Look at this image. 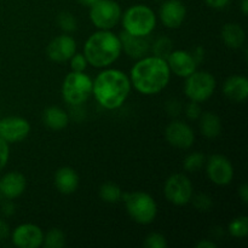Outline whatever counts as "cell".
<instances>
[{
	"instance_id": "1",
	"label": "cell",
	"mask_w": 248,
	"mask_h": 248,
	"mask_svg": "<svg viewBox=\"0 0 248 248\" xmlns=\"http://www.w3.org/2000/svg\"><path fill=\"white\" fill-rule=\"evenodd\" d=\"M170 78L171 70L166 60L154 55L140 58L130 73L131 86L145 96L161 92L169 85Z\"/></svg>"
},
{
	"instance_id": "2",
	"label": "cell",
	"mask_w": 248,
	"mask_h": 248,
	"mask_svg": "<svg viewBox=\"0 0 248 248\" xmlns=\"http://www.w3.org/2000/svg\"><path fill=\"white\" fill-rule=\"evenodd\" d=\"M131 92V81L120 69H104L93 80L92 94L101 107L107 110L119 109Z\"/></svg>"
},
{
	"instance_id": "3",
	"label": "cell",
	"mask_w": 248,
	"mask_h": 248,
	"mask_svg": "<svg viewBox=\"0 0 248 248\" xmlns=\"http://www.w3.org/2000/svg\"><path fill=\"white\" fill-rule=\"evenodd\" d=\"M121 41L119 35L110 31H98L91 34L84 45V55L87 63L94 68H108L121 55Z\"/></svg>"
},
{
	"instance_id": "4",
	"label": "cell",
	"mask_w": 248,
	"mask_h": 248,
	"mask_svg": "<svg viewBox=\"0 0 248 248\" xmlns=\"http://www.w3.org/2000/svg\"><path fill=\"white\" fill-rule=\"evenodd\" d=\"M126 211L133 222L140 225L152 224L157 216V205L152 195L145 191L123 194Z\"/></svg>"
},
{
	"instance_id": "5",
	"label": "cell",
	"mask_w": 248,
	"mask_h": 248,
	"mask_svg": "<svg viewBox=\"0 0 248 248\" xmlns=\"http://www.w3.org/2000/svg\"><path fill=\"white\" fill-rule=\"evenodd\" d=\"M124 31L137 36H148L156 27L155 12L147 5H133L121 15Z\"/></svg>"
},
{
	"instance_id": "6",
	"label": "cell",
	"mask_w": 248,
	"mask_h": 248,
	"mask_svg": "<svg viewBox=\"0 0 248 248\" xmlns=\"http://www.w3.org/2000/svg\"><path fill=\"white\" fill-rule=\"evenodd\" d=\"M93 80L84 72H70L63 80L62 96L70 106H82L92 94Z\"/></svg>"
},
{
	"instance_id": "7",
	"label": "cell",
	"mask_w": 248,
	"mask_h": 248,
	"mask_svg": "<svg viewBox=\"0 0 248 248\" xmlns=\"http://www.w3.org/2000/svg\"><path fill=\"white\" fill-rule=\"evenodd\" d=\"M216 87L217 82L211 73L196 69L193 74L186 78L184 93L190 101L202 103L213 96Z\"/></svg>"
},
{
	"instance_id": "8",
	"label": "cell",
	"mask_w": 248,
	"mask_h": 248,
	"mask_svg": "<svg viewBox=\"0 0 248 248\" xmlns=\"http://www.w3.org/2000/svg\"><path fill=\"white\" fill-rule=\"evenodd\" d=\"M90 19L97 29L110 31L121 19V7L115 0H99L90 6Z\"/></svg>"
},
{
	"instance_id": "9",
	"label": "cell",
	"mask_w": 248,
	"mask_h": 248,
	"mask_svg": "<svg viewBox=\"0 0 248 248\" xmlns=\"http://www.w3.org/2000/svg\"><path fill=\"white\" fill-rule=\"evenodd\" d=\"M164 194L167 201L174 206H186L194 195L193 183L186 174L174 173L165 182Z\"/></svg>"
},
{
	"instance_id": "10",
	"label": "cell",
	"mask_w": 248,
	"mask_h": 248,
	"mask_svg": "<svg viewBox=\"0 0 248 248\" xmlns=\"http://www.w3.org/2000/svg\"><path fill=\"white\" fill-rule=\"evenodd\" d=\"M206 173L213 184L225 186L234 178V166L227 156L220 154L211 155L205 162Z\"/></svg>"
},
{
	"instance_id": "11",
	"label": "cell",
	"mask_w": 248,
	"mask_h": 248,
	"mask_svg": "<svg viewBox=\"0 0 248 248\" xmlns=\"http://www.w3.org/2000/svg\"><path fill=\"white\" fill-rule=\"evenodd\" d=\"M14 246L18 248H39L43 246L44 232L39 225L23 223L15 228L10 234Z\"/></svg>"
},
{
	"instance_id": "12",
	"label": "cell",
	"mask_w": 248,
	"mask_h": 248,
	"mask_svg": "<svg viewBox=\"0 0 248 248\" xmlns=\"http://www.w3.org/2000/svg\"><path fill=\"white\" fill-rule=\"evenodd\" d=\"M31 133V124L21 116H7L0 119V137L9 144L26 140Z\"/></svg>"
},
{
	"instance_id": "13",
	"label": "cell",
	"mask_w": 248,
	"mask_h": 248,
	"mask_svg": "<svg viewBox=\"0 0 248 248\" xmlns=\"http://www.w3.org/2000/svg\"><path fill=\"white\" fill-rule=\"evenodd\" d=\"M165 138L172 147L178 149H189L195 142V133L189 124L174 120L165 128Z\"/></svg>"
},
{
	"instance_id": "14",
	"label": "cell",
	"mask_w": 248,
	"mask_h": 248,
	"mask_svg": "<svg viewBox=\"0 0 248 248\" xmlns=\"http://www.w3.org/2000/svg\"><path fill=\"white\" fill-rule=\"evenodd\" d=\"M75 52H77V41L67 33L53 38L46 48L48 58L56 63L67 62Z\"/></svg>"
},
{
	"instance_id": "15",
	"label": "cell",
	"mask_w": 248,
	"mask_h": 248,
	"mask_svg": "<svg viewBox=\"0 0 248 248\" xmlns=\"http://www.w3.org/2000/svg\"><path fill=\"white\" fill-rule=\"evenodd\" d=\"M159 16L166 28L177 29L186 19V7L181 0H166L160 7Z\"/></svg>"
},
{
	"instance_id": "16",
	"label": "cell",
	"mask_w": 248,
	"mask_h": 248,
	"mask_svg": "<svg viewBox=\"0 0 248 248\" xmlns=\"http://www.w3.org/2000/svg\"><path fill=\"white\" fill-rule=\"evenodd\" d=\"M166 62L173 74L184 79L193 74L198 68V63L194 60L191 52L186 50H173L166 58Z\"/></svg>"
},
{
	"instance_id": "17",
	"label": "cell",
	"mask_w": 248,
	"mask_h": 248,
	"mask_svg": "<svg viewBox=\"0 0 248 248\" xmlns=\"http://www.w3.org/2000/svg\"><path fill=\"white\" fill-rule=\"evenodd\" d=\"M27 188V179L21 172L12 171L0 178V195L6 200L19 198Z\"/></svg>"
},
{
	"instance_id": "18",
	"label": "cell",
	"mask_w": 248,
	"mask_h": 248,
	"mask_svg": "<svg viewBox=\"0 0 248 248\" xmlns=\"http://www.w3.org/2000/svg\"><path fill=\"white\" fill-rule=\"evenodd\" d=\"M120 41L121 47L125 51L126 55L131 58H140L144 57L148 55L150 51V41L148 36H137L131 35V34L126 33V31H121L120 34Z\"/></svg>"
},
{
	"instance_id": "19",
	"label": "cell",
	"mask_w": 248,
	"mask_h": 248,
	"mask_svg": "<svg viewBox=\"0 0 248 248\" xmlns=\"http://www.w3.org/2000/svg\"><path fill=\"white\" fill-rule=\"evenodd\" d=\"M223 93L235 103H242L248 97V80L242 75H232L223 84Z\"/></svg>"
},
{
	"instance_id": "20",
	"label": "cell",
	"mask_w": 248,
	"mask_h": 248,
	"mask_svg": "<svg viewBox=\"0 0 248 248\" xmlns=\"http://www.w3.org/2000/svg\"><path fill=\"white\" fill-rule=\"evenodd\" d=\"M80 178L77 171L72 167L63 166L55 173V186L63 195H70L75 193L79 186Z\"/></svg>"
},
{
	"instance_id": "21",
	"label": "cell",
	"mask_w": 248,
	"mask_h": 248,
	"mask_svg": "<svg viewBox=\"0 0 248 248\" xmlns=\"http://www.w3.org/2000/svg\"><path fill=\"white\" fill-rule=\"evenodd\" d=\"M199 127L203 137L208 140L217 138L222 133V119L213 111L202 113L199 118Z\"/></svg>"
},
{
	"instance_id": "22",
	"label": "cell",
	"mask_w": 248,
	"mask_h": 248,
	"mask_svg": "<svg viewBox=\"0 0 248 248\" xmlns=\"http://www.w3.org/2000/svg\"><path fill=\"white\" fill-rule=\"evenodd\" d=\"M222 40L228 47L241 48L246 41V33L239 23H227L223 26L220 31Z\"/></svg>"
},
{
	"instance_id": "23",
	"label": "cell",
	"mask_w": 248,
	"mask_h": 248,
	"mask_svg": "<svg viewBox=\"0 0 248 248\" xmlns=\"http://www.w3.org/2000/svg\"><path fill=\"white\" fill-rule=\"evenodd\" d=\"M43 121L51 130L61 131L69 124V115L60 107H48L44 110Z\"/></svg>"
},
{
	"instance_id": "24",
	"label": "cell",
	"mask_w": 248,
	"mask_h": 248,
	"mask_svg": "<svg viewBox=\"0 0 248 248\" xmlns=\"http://www.w3.org/2000/svg\"><path fill=\"white\" fill-rule=\"evenodd\" d=\"M123 190L118 184L106 182L99 186V198L107 203H118L123 200Z\"/></svg>"
},
{
	"instance_id": "25",
	"label": "cell",
	"mask_w": 248,
	"mask_h": 248,
	"mask_svg": "<svg viewBox=\"0 0 248 248\" xmlns=\"http://www.w3.org/2000/svg\"><path fill=\"white\" fill-rule=\"evenodd\" d=\"M43 246L46 248H62L65 246V234L60 228H52L44 234Z\"/></svg>"
},
{
	"instance_id": "26",
	"label": "cell",
	"mask_w": 248,
	"mask_h": 248,
	"mask_svg": "<svg viewBox=\"0 0 248 248\" xmlns=\"http://www.w3.org/2000/svg\"><path fill=\"white\" fill-rule=\"evenodd\" d=\"M228 232L235 239H245L248 235V218L247 216H240L234 218L228 225Z\"/></svg>"
},
{
	"instance_id": "27",
	"label": "cell",
	"mask_w": 248,
	"mask_h": 248,
	"mask_svg": "<svg viewBox=\"0 0 248 248\" xmlns=\"http://www.w3.org/2000/svg\"><path fill=\"white\" fill-rule=\"evenodd\" d=\"M150 50H152L153 55L154 56L166 60L170 56V53L173 51V41L170 38H167V36H161V38L157 39V40L150 46Z\"/></svg>"
},
{
	"instance_id": "28",
	"label": "cell",
	"mask_w": 248,
	"mask_h": 248,
	"mask_svg": "<svg viewBox=\"0 0 248 248\" xmlns=\"http://www.w3.org/2000/svg\"><path fill=\"white\" fill-rule=\"evenodd\" d=\"M205 162H206V156L202 154V153L194 152L186 155L183 162V167L186 172L194 173V172L202 169V167L205 166Z\"/></svg>"
},
{
	"instance_id": "29",
	"label": "cell",
	"mask_w": 248,
	"mask_h": 248,
	"mask_svg": "<svg viewBox=\"0 0 248 248\" xmlns=\"http://www.w3.org/2000/svg\"><path fill=\"white\" fill-rule=\"evenodd\" d=\"M57 23L64 33H73L78 29V21L74 15L68 11H62L57 16Z\"/></svg>"
},
{
	"instance_id": "30",
	"label": "cell",
	"mask_w": 248,
	"mask_h": 248,
	"mask_svg": "<svg viewBox=\"0 0 248 248\" xmlns=\"http://www.w3.org/2000/svg\"><path fill=\"white\" fill-rule=\"evenodd\" d=\"M190 202H193L194 207L198 211H200V212H208V211L212 210L213 207L212 198L205 193L196 194L195 196L193 195Z\"/></svg>"
},
{
	"instance_id": "31",
	"label": "cell",
	"mask_w": 248,
	"mask_h": 248,
	"mask_svg": "<svg viewBox=\"0 0 248 248\" xmlns=\"http://www.w3.org/2000/svg\"><path fill=\"white\" fill-rule=\"evenodd\" d=\"M145 248H166L167 240L160 232H150L144 240Z\"/></svg>"
},
{
	"instance_id": "32",
	"label": "cell",
	"mask_w": 248,
	"mask_h": 248,
	"mask_svg": "<svg viewBox=\"0 0 248 248\" xmlns=\"http://www.w3.org/2000/svg\"><path fill=\"white\" fill-rule=\"evenodd\" d=\"M70 68H72L73 72H85L89 65L87 63L86 57H85L84 53H77L70 57Z\"/></svg>"
},
{
	"instance_id": "33",
	"label": "cell",
	"mask_w": 248,
	"mask_h": 248,
	"mask_svg": "<svg viewBox=\"0 0 248 248\" xmlns=\"http://www.w3.org/2000/svg\"><path fill=\"white\" fill-rule=\"evenodd\" d=\"M201 114H202V109H201L200 103H198V102L190 101L186 106V118L190 119V120H199Z\"/></svg>"
},
{
	"instance_id": "34",
	"label": "cell",
	"mask_w": 248,
	"mask_h": 248,
	"mask_svg": "<svg viewBox=\"0 0 248 248\" xmlns=\"http://www.w3.org/2000/svg\"><path fill=\"white\" fill-rule=\"evenodd\" d=\"M10 157V145L0 137V172L5 169Z\"/></svg>"
},
{
	"instance_id": "35",
	"label": "cell",
	"mask_w": 248,
	"mask_h": 248,
	"mask_svg": "<svg viewBox=\"0 0 248 248\" xmlns=\"http://www.w3.org/2000/svg\"><path fill=\"white\" fill-rule=\"evenodd\" d=\"M166 110L169 115L177 116L182 111V102L177 101V99H171V101L167 102Z\"/></svg>"
},
{
	"instance_id": "36",
	"label": "cell",
	"mask_w": 248,
	"mask_h": 248,
	"mask_svg": "<svg viewBox=\"0 0 248 248\" xmlns=\"http://www.w3.org/2000/svg\"><path fill=\"white\" fill-rule=\"evenodd\" d=\"M203 1H205V4L207 5V6H210L211 9L222 10L229 5L230 0H203Z\"/></svg>"
},
{
	"instance_id": "37",
	"label": "cell",
	"mask_w": 248,
	"mask_h": 248,
	"mask_svg": "<svg viewBox=\"0 0 248 248\" xmlns=\"http://www.w3.org/2000/svg\"><path fill=\"white\" fill-rule=\"evenodd\" d=\"M15 212H16V207H15L14 202L11 200H7L2 203L1 213L5 217H11V216L15 215Z\"/></svg>"
},
{
	"instance_id": "38",
	"label": "cell",
	"mask_w": 248,
	"mask_h": 248,
	"mask_svg": "<svg viewBox=\"0 0 248 248\" xmlns=\"http://www.w3.org/2000/svg\"><path fill=\"white\" fill-rule=\"evenodd\" d=\"M10 227L6 223V220H4L2 218H0V241H4L7 237L10 236Z\"/></svg>"
},
{
	"instance_id": "39",
	"label": "cell",
	"mask_w": 248,
	"mask_h": 248,
	"mask_svg": "<svg viewBox=\"0 0 248 248\" xmlns=\"http://www.w3.org/2000/svg\"><path fill=\"white\" fill-rule=\"evenodd\" d=\"M191 55H193L195 62L199 64V63H201L203 61V57H205V50H203L202 46H198V47L194 50V52H191Z\"/></svg>"
},
{
	"instance_id": "40",
	"label": "cell",
	"mask_w": 248,
	"mask_h": 248,
	"mask_svg": "<svg viewBox=\"0 0 248 248\" xmlns=\"http://www.w3.org/2000/svg\"><path fill=\"white\" fill-rule=\"evenodd\" d=\"M239 196L242 200V202L244 203L248 202V186L246 183H244L239 188Z\"/></svg>"
},
{
	"instance_id": "41",
	"label": "cell",
	"mask_w": 248,
	"mask_h": 248,
	"mask_svg": "<svg viewBox=\"0 0 248 248\" xmlns=\"http://www.w3.org/2000/svg\"><path fill=\"white\" fill-rule=\"evenodd\" d=\"M217 245L212 241V240H201L195 245V248H216Z\"/></svg>"
},
{
	"instance_id": "42",
	"label": "cell",
	"mask_w": 248,
	"mask_h": 248,
	"mask_svg": "<svg viewBox=\"0 0 248 248\" xmlns=\"http://www.w3.org/2000/svg\"><path fill=\"white\" fill-rule=\"evenodd\" d=\"M241 11L244 16L248 15V0H241Z\"/></svg>"
},
{
	"instance_id": "43",
	"label": "cell",
	"mask_w": 248,
	"mask_h": 248,
	"mask_svg": "<svg viewBox=\"0 0 248 248\" xmlns=\"http://www.w3.org/2000/svg\"><path fill=\"white\" fill-rule=\"evenodd\" d=\"M79 1V4L84 5V6H92L93 4H96L97 1H99V0H78Z\"/></svg>"
},
{
	"instance_id": "44",
	"label": "cell",
	"mask_w": 248,
	"mask_h": 248,
	"mask_svg": "<svg viewBox=\"0 0 248 248\" xmlns=\"http://www.w3.org/2000/svg\"><path fill=\"white\" fill-rule=\"evenodd\" d=\"M0 198H1V195H0Z\"/></svg>"
}]
</instances>
